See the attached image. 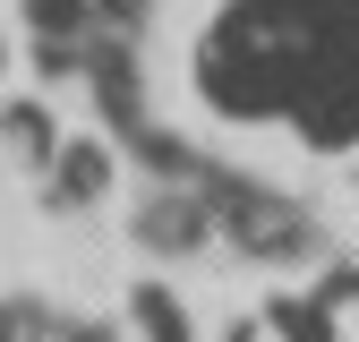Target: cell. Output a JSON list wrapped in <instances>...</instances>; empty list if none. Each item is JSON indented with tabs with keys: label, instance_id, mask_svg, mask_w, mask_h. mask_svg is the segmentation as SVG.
I'll list each match as a JSON object with an SVG mask.
<instances>
[{
	"label": "cell",
	"instance_id": "obj_2",
	"mask_svg": "<svg viewBox=\"0 0 359 342\" xmlns=\"http://www.w3.org/2000/svg\"><path fill=\"white\" fill-rule=\"evenodd\" d=\"M274 325H283L291 342H325V308H317V299H283V308H274Z\"/></svg>",
	"mask_w": 359,
	"mask_h": 342
},
{
	"label": "cell",
	"instance_id": "obj_1",
	"mask_svg": "<svg viewBox=\"0 0 359 342\" xmlns=\"http://www.w3.org/2000/svg\"><path fill=\"white\" fill-rule=\"evenodd\" d=\"M128 308H137L146 342H189V317H180V299H171V291H137Z\"/></svg>",
	"mask_w": 359,
	"mask_h": 342
}]
</instances>
